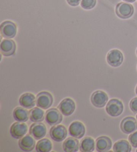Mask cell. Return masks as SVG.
I'll return each mask as SVG.
<instances>
[{
	"label": "cell",
	"mask_w": 137,
	"mask_h": 152,
	"mask_svg": "<svg viewBox=\"0 0 137 152\" xmlns=\"http://www.w3.org/2000/svg\"><path fill=\"white\" fill-rule=\"evenodd\" d=\"M0 32L4 38L12 39L14 38L17 34V26L11 21L4 22L0 26Z\"/></svg>",
	"instance_id": "cell-2"
},
{
	"label": "cell",
	"mask_w": 137,
	"mask_h": 152,
	"mask_svg": "<svg viewBox=\"0 0 137 152\" xmlns=\"http://www.w3.org/2000/svg\"><path fill=\"white\" fill-rule=\"evenodd\" d=\"M63 119L62 113L57 109L52 108L48 109L45 115V120L47 124L52 126L58 125L62 122Z\"/></svg>",
	"instance_id": "cell-4"
},
{
	"label": "cell",
	"mask_w": 137,
	"mask_h": 152,
	"mask_svg": "<svg viewBox=\"0 0 137 152\" xmlns=\"http://www.w3.org/2000/svg\"><path fill=\"white\" fill-rule=\"evenodd\" d=\"M53 103V96L48 92H41L36 96V105L42 109H48Z\"/></svg>",
	"instance_id": "cell-3"
},
{
	"label": "cell",
	"mask_w": 137,
	"mask_h": 152,
	"mask_svg": "<svg viewBox=\"0 0 137 152\" xmlns=\"http://www.w3.org/2000/svg\"><path fill=\"white\" fill-rule=\"evenodd\" d=\"M96 146L95 141L90 137H86L82 140L80 143V150L82 152H92Z\"/></svg>",
	"instance_id": "cell-20"
},
{
	"label": "cell",
	"mask_w": 137,
	"mask_h": 152,
	"mask_svg": "<svg viewBox=\"0 0 137 152\" xmlns=\"http://www.w3.org/2000/svg\"><path fill=\"white\" fill-rule=\"evenodd\" d=\"M52 149V143L48 139H41L36 143V150L38 152H50Z\"/></svg>",
	"instance_id": "cell-21"
},
{
	"label": "cell",
	"mask_w": 137,
	"mask_h": 152,
	"mask_svg": "<svg viewBox=\"0 0 137 152\" xmlns=\"http://www.w3.org/2000/svg\"><path fill=\"white\" fill-rule=\"evenodd\" d=\"M59 111L64 116H70L74 112L76 109V104L72 99L66 98L63 99L58 105Z\"/></svg>",
	"instance_id": "cell-11"
},
{
	"label": "cell",
	"mask_w": 137,
	"mask_h": 152,
	"mask_svg": "<svg viewBox=\"0 0 137 152\" xmlns=\"http://www.w3.org/2000/svg\"><path fill=\"white\" fill-rule=\"evenodd\" d=\"M130 109L133 113H137V97L134 98L130 101Z\"/></svg>",
	"instance_id": "cell-26"
},
{
	"label": "cell",
	"mask_w": 137,
	"mask_h": 152,
	"mask_svg": "<svg viewBox=\"0 0 137 152\" xmlns=\"http://www.w3.org/2000/svg\"><path fill=\"white\" fill-rule=\"evenodd\" d=\"M62 148L66 152H76L80 149V143L76 138L69 137L63 143Z\"/></svg>",
	"instance_id": "cell-18"
},
{
	"label": "cell",
	"mask_w": 137,
	"mask_h": 152,
	"mask_svg": "<svg viewBox=\"0 0 137 152\" xmlns=\"http://www.w3.org/2000/svg\"><path fill=\"white\" fill-rule=\"evenodd\" d=\"M128 141L133 148H137V132H134L131 133L128 137Z\"/></svg>",
	"instance_id": "cell-25"
},
{
	"label": "cell",
	"mask_w": 137,
	"mask_h": 152,
	"mask_svg": "<svg viewBox=\"0 0 137 152\" xmlns=\"http://www.w3.org/2000/svg\"><path fill=\"white\" fill-rule=\"evenodd\" d=\"M136 151H137V150H136Z\"/></svg>",
	"instance_id": "cell-32"
},
{
	"label": "cell",
	"mask_w": 137,
	"mask_h": 152,
	"mask_svg": "<svg viewBox=\"0 0 137 152\" xmlns=\"http://www.w3.org/2000/svg\"><path fill=\"white\" fill-rule=\"evenodd\" d=\"M13 117L16 121L26 122L30 118V112L23 107H17L13 111Z\"/></svg>",
	"instance_id": "cell-19"
},
{
	"label": "cell",
	"mask_w": 137,
	"mask_h": 152,
	"mask_svg": "<svg viewBox=\"0 0 137 152\" xmlns=\"http://www.w3.org/2000/svg\"><path fill=\"white\" fill-rule=\"evenodd\" d=\"M68 132L71 137L76 139H80L83 137L85 134L86 129L84 125L80 121H74L70 125L68 128Z\"/></svg>",
	"instance_id": "cell-13"
},
{
	"label": "cell",
	"mask_w": 137,
	"mask_h": 152,
	"mask_svg": "<svg viewBox=\"0 0 137 152\" xmlns=\"http://www.w3.org/2000/svg\"><path fill=\"white\" fill-rule=\"evenodd\" d=\"M68 4L71 6H77L80 3L81 0H66Z\"/></svg>",
	"instance_id": "cell-27"
},
{
	"label": "cell",
	"mask_w": 137,
	"mask_h": 152,
	"mask_svg": "<svg viewBox=\"0 0 137 152\" xmlns=\"http://www.w3.org/2000/svg\"><path fill=\"white\" fill-rule=\"evenodd\" d=\"M124 106L122 101L117 99H112L108 102L106 111L111 117H118L122 113Z\"/></svg>",
	"instance_id": "cell-1"
},
{
	"label": "cell",
	"mask_w": 137,
	"mask_h": 152,
	"mask_svg": "<svg viewBox=\"0 0 137 152\" xmlns=\"http://www.w3.org/2000/svg\"><path fill=\"white\" fill-rule=\"evenodd\" d=\"M135 92H136V94L137 95V85H136V88H135Z\"/></svg>",
	"instance_id": "cell-29"
},
{
	"label": "cell",
	"mask_w": 137,
	"mask_h": 152,
	"mask_svg": "<svg viewBox=\"0 0 137 152\" xmlns=\"http://www.w3.org/2000/svg\"><path fill=\"white\" fill-rule=\"evenodd\" d=\"M16 45L14 40L11 39H4L0 44L1 53L4 56H11L15 54Z\"/></svg>",
	"instance_id": "cell-14"
},
{
	"label": "cell",
	"mask_w": 137,
	"mask_h": 152,
	"mask_svg": "<svg viewBox=\"0 0 137 152\" xmlns=\"http://www.w3.org/2000/svg\"><path fill=\"white\" fill-rule=\"evenodd\" d=\"M137 120L133 117H127L120 123V129L126 134H130L137 130Z\"/></svg>",
	"instance_id": "cell-12"
},
{
	"label": "cell",
	"mask_w": 137,
	"mask_h": 152,
	"mask_svg": "<svg viewBox=\"0 0 137 152\" xmlns=\"http://www.w3.org/2000/svg\"><path fill=\"white\" fill-rule=\"evenodd\" d=\"M123 1H125L126 2H128V3H133L136 1V0H123Z\"/></svg>",
	"instance_id": "cell-28"
},
{
	"label": "cell",
	"mask_w": 137,
	"mask_h": 152,
	"mask_svg": "<svg viewBox=\"0 0 137 152\" xmlns=\"http://www.w3.org/2000/svg\"><path fill=\"white\" fill-rule=\"evenodd\" d=\"M30 119L31 121L41 122L44 119V112L39 107H34L30 111Z\"/></svg>",
	"instance_id": "cell-22"
},
{
	"label": "cell",
	"mask_w": 137,
	"mask_h": 152,
	"mask_svg": "<svg viewBox=\"0 0 137 152\" xmlns=\"http://www.w3.org/2000/svg\"><path fill=\"white\" fill-rule=\"evenodd\" d=\"M136 55H137V50H136Z\"/></svg>",
	"instance_id": "cell-30"
},
{
	"label": "cell",
	"mask_w": 137,
	"mask_h": 152,
	"mask_svg": "<svg viewBox=\"0 0 137 152\" xmlns=\"http://www.w3.org/2000/svg\"><path fill=\"white\" fill-rule=\"evenodd\" d=\"M20 105L27 109H31L36 105V98L32 93H26L20 97Z\"/></svg>",
	"instance_id": "cell-17"
},
{
	"label": "cell",
	"mask_w": 137,
	"mask_h": 152,
	"mask_svg": "<svg viewBox=\"0 0 137 152\" xmlns=\"http://www.w3.org/2000/svg\"><path fill=\"white\" fill-rule=\"evenodd\" d=\"M68 134L67 129L64 125H56L52 127L50 131V135L51 138L57 142H61L66 137Z\"/></svg>",
	"instance_id": "cell-6"
},
{
	"label": "cell",
	"mask_w": 137,
	"mask_h": 152,
	"mask_svg": "<svg viewBox=\"0 0 137 152\" xmlns=\"http://www.w3.org/2000/svg\"><path fill=\"white\" fill-rule=\"evenodd\" d=\"M18 144L22 151H31L35 148L36 141L34 140V137H31V135L30 134L26 135L20 139Z\"/></svg>",
	"instance_id": "cell-15"
},
{
	"label": "cell",
	"mask_w": 137,
	"mask_h": 152,
	"mask_svg": "<svg viewBox=\"0 0 137 152\" xmlns=\"http://www.w3.org/2000/svg\"><path fill=\"white\" fill-rule=\"evenodd\" d=\"M131 150L130 143L126 140L118 141L113 146V151L115 152H130Z\"/></svg>",
	"instance_id": "cell-23"
},
{
	"label": "cell",
	"mask_w": 137,
	"mask_h": 152,
	"mask_svg": "<svg viewBox=\"0 0 137 152\" xmlns=\"http://www.w3.org/2000/svg\"><path fill=\"white\" fill-rule=\"evenodd\" d=\"M116 14L120 18L128 19L133 15L134 7L131 4L120 2L116 7Z\"/></svg>",
	"instance_id": "cell-5"
},
{
	"label": "cell",
	"mask_w": 137,
	"mask_h": 152,
	"mask_svg": "<svg viewBox=\"0 0 137 152\" xmlns=\"http://www.w3.org/2000/svg\"><path fill=\"white\" fill-rule=\"evenodd\" d=\"M112 148V141L109 137L101 136L96 141V149L98 152L109 151Z\"/></svg>",
	"instance_id": "cell-16"
},
{
	"label": "cell",
	"mask_w": 137,
	"mask_h": 152,
	"mask_svg": "<svg viewBox=\"0 0 137 152\" xmlns=\"http://www.w3.org/2000/svg\"><path fill=\"white\" fill-rule=\"evenodd\" d=\"M28 132V125L23 122L17 121L10 127V134L14 139H21Z\"/></svg>",
	"instance_id": "cell-9"
},
{
	"label": "cell",
	"mask_w": 137,
	"mask_h": 152,
	"mask_svg": "<svg viewBox=\"0 0 137 152\" xmlns=\"http://www.w3.org/2000/svg\"><path fill=\"white\" fill-rule=\"evenodd\" d=\"M30 134L36 140L43 139L46 135V127L43 123H34L30 127Z\"/></svg>",
	"instance_id": "cell-8"
},
{
	"label": "cell",
	"mask_w": 137,
	"mask_h": 152,
	"mask_svg": "<svg viewBox=\"0 0 137 152\" xmlns=\"http://www.w3.org/2000/svg\"><path fill=\"white\" fill-rule=\"evenodd\" d=\"M96 0H81L80 5L82 8L85 10H91L95 7Z\"/></svg>",
	"instance_id": "cell-24"
},
{
	"label": "cell",
	"mask_w": 137,
	"mask_h": 152,
	"mask_svg": "<svg viewBox=\"0 0 137 152\" xmlns=\"http://www.w3.org/2000/svg\"><path fill=\"white\" fill-rule=\"evenodd\" d=\"M90 100L92 104L94 107H97V108H102L106 105L108 101H109V96L104 91H96L93 93Z\"/></svg>",
	"instance_id": "cell-10"
},
{
	"label": "cell",
	"mask_w": 137,
	"mask_h": 152,
	"mask_svg": "<svg viewBox=\"0 0 137 152\" xmlns=\"http://www.w3.org/2000/svg\"><path fill=\"white\" fill-rule=\"evenodd\" d=\"M106 60L110 66L118 67L120 66L123 62L124 56L122 52L118 50H111L107 54Z\"/></svg>",
	"instance_id": "cell-7"
},
{
	"label": "cell",
	"mask_w": 137,
	"mask_h": 152,
	"mask_svg": "<svg viewBox=\"0 0 137 152\" xmlns=\"http://www.w3.org/2000/svg\"><path fill=\"white\" fill-rule=\"evenodd\" d=\"M136 120H137V115H136Z\"/></svg>",
	"instance_id": "cell-31"
}]
</instances>
